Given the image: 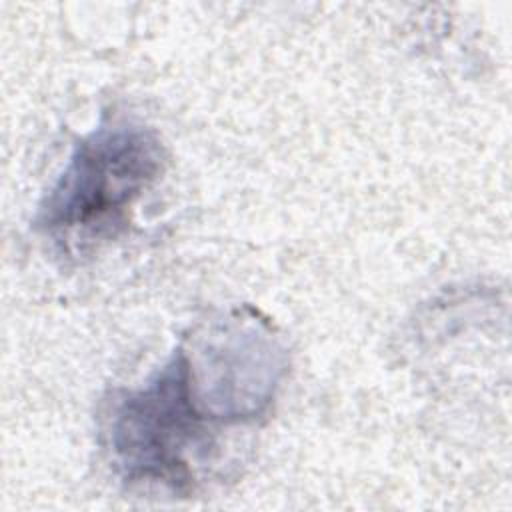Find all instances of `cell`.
Here are the masks:
<instances>
[{"label": "cell", "instance_id": "cell-2", "mask_svg": "<svg viewBox=\"0 0 512 512\" xmlns=\"http://www.w3.org/2000/svg\"><path fill=\"white\" fill-rule=\"evenodd\" d=\"M164 148L140 124L100 126L78 140L42 198L36 226L46 234H94L112 228L160 176Z\"/></svg>", "mask_w": 512, "mask_h": 512}, {"label": "cell", "instance_id": "cell-1", "mask_svg": "<svg viewBox=\"0 0 512 512\" xmlns=\"http://www.w3.org/2000/svg\"><path fill=\"white\" fill-rule=\"evenodd\" d=\"M208 420L188 354L176 348L142 388L120 390L110 400L104 432L116 472L128 484L190 490L192 458L210 444Z\"/></svg>", "mask_w": 512, "mask_h": 512}]
</instances>
